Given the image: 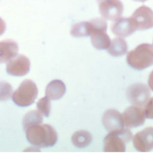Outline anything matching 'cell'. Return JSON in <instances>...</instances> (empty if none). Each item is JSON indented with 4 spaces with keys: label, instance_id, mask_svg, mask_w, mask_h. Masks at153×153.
<instances>
[{
    "label": "cell",
    "instance_id": "4fadbf2b",
    "mask_svg": "<svg viewBox=\"0 0 153 153\" xmlns=\"http://www.w3.org/2000/svg\"><path fill=\"white\" fill-rule=\"evenodd\" d=\"M102 122L108 132L118 130L124 126L122 114L115 109L106 110L102 116Z\"/></svg>",
    "mask_w": 153,
    "mask_h": 153
},
{
    "label": "cell",
    "instance_id": "cb8c5ba5",
    "mask_svg": "<svg viewBox=\"0 0 153 153\" xmlns=\"http://www.w3.org/2000/svg\"><path fill=\"white\" fill-rule=\"evenodd\" d=\"M148 83L149 87L151 88L152 91H153V71L150 73L149 75Z\"/></svg>",
    "mask_w": 153,
    "mask_h": 153
},
{
    "label": "cell",
    "instance_id": "7402d4cb",
    "mask_svg": "<svg viewBox=\"0 0 153 153\" xmlns=\"http://www.w3.org/2000/svg\"><path fill=\"white\" fill-rule=\"evenodd\" d=\"M144 110L147 118L153 119V97L150 99L145 105Z\"/></svg>",
    "mask_w": 153,
    "mask_h": 153
},
{
    "label": "cell",
    "instance_id": "8992f818",
    "mask_svg": "<svg viewBox=\"0 0 153 153\" xmlns=\"http://www.w3.org/2000/svg\"><path fill=\"white\" fill-rule=\"evenodd\" d=\"M151 92L149 88L144 83H136L130 85L126 90L129 101L134 105L143 107L150 100Z\"/></svg>",
    "mask_w": 153,
    "mask_h": 153
},
{
    "label": "cell",
    "instance_id": "8fae6325",
    "mask_svg": "<svg viewBox=\"0 0 153 153\" xmlns=\"http://www.w3.org/2000/svg\"><path fill=\"white\" fill-rule=\"evenodd\" d=\"M133 144L136 150L149 152L153 149V127H148L138 132L133 138Z\"/></svg>",
    "mask_w": 153,
    "mask_h": 153
},
{
    "label": "cell",
    "instance_id": "2e32d148",
    "mask_svg": "<svg viewBox=\"0 0 153 153\" xmlns=\"http://www.w3.org/2000/svg\"><path fill=\"white\" fill-rule=\"evenodd\" d=\"M128 45L123 38H116L111 41L110 46L107 48L108 53L113 57H120L126 54L128 52Z\"/></svg>",
    "mask_w": 153,
    "mask_h": 153
},
{
    "label": "cell",
    "instance_id": "ac0fdd59",
    "mask_svg": "<svg viewBox=\"0 0 153 153\" xmlns=\"http://www.w3.org/2000/svg\"><path fill=\"white\" fill-rule=\"evenodd\" d=\"M92 23L90 21L81 22L74 25L70 31L71 35L76 38L90 36L92 33Z\"/></svg>",
    "mask_w": 153,
    "mask_h": 153
},
{
    "label": "cell",
    "instance_id": "6da1fadb",
    "mask_svg": "<svg viewBox=\"0 0 153 153\" xmlns=\"http://www.w3.org/2000/svg\"><path fill=\"white\" fill-rule=\"evenodd\" d=\"M25 131L29 143L40 148L52 147L58 141V137L56 130L47 124L33 125Z\"/></svg>",
    "mask_w": 153,
    "mask_h": 153
},
{
    "label": "cell",
    "instance_id": "e0dca14e",
    "mask_svg": "<svg viewBox=\"0 0 153 153\" xmlns=\"http://www.w3.org/2000/svg\"><path fill=\"white\" fill-rule=\"evenodd\" d=\"M71 140L73 145L77 148H85L91 143L92 136L89 132L80 130L76 131L73 135Z\"/></svg>",
    "mask_w": 153,
    "mask_h": 153
},
{
    "label": "cell",
    "instance_id": "5b68a950",
    "mask_svg": "<svg viewBox=\"0 0 153 153\" xmlns=\"http://www.w3.org/2000/svg\"><path fill=\"white\" fill-rule=\"evenodd\" d=\"M90 22L92 25L90 35L92 45L99 50L107 49L111 41L106 33L108 25L106 20L97 17L90 20Z\"/></svg>",
    "mask_w": 153,
    "mask_h": 153
},
{
    "label": "cell",
    "instance_id": "d6986e66",
    "mask_svg": "<svg viewBox=\"0 0 153 153\" xmlns=\"http://www.w3.org/2000/svg\"><path fill=\"white\" fill-rule=\"evenodd\" d=\"M43 116L41 113L37 110H32L27 113L23 119V126L25 130L28 128L41 123Z\"/></svg>",
    "mask_w": 153,
    "mask_h": 153
},
{
    "label": "cell",
    "instance_id": "52a82bcc",
    "mask_svg": "<svg viewBox=\"0 0 153 153\" xmlns=\"http://www.w3.org/2000/svg\"><path fill=\"white\" fill-rule=\"evenodd\" d=\"M99 11L106 20L114 21L123 14L124 6L120 0H96Z\"/></svg>",
    "mask_w": 153,
    "mask_h": 153
},
{
    "label": "cell",
    "instance_id": "5bb4252c",
    "mask_svg": "<svg viewBox=\"0 0 153 153\" xmlns=\"http://www.w3.org/2000/svg\"><path fill=\"white\" fill-rule=\"evenodd\" d=\"M19 47L16 42L11 39L0 41V64L8 62L17 56Z\"/></svg>",
    "mask_w": 153,
    "mask_h": 153
},
{
    "label": "cell",
    "instance_id": "ba28073f",
    "mask_svg": "<svg viewBox=\"0 0 153 153\" xmlns=\"http://www.w3.org/2000/svg\"><path fill=\"white\" fill-rule=\"evenodd\" d=\"M130 17L136 30H145L153 27V10L147 5L139 7Z\"/></svg>",
    "mask_w": 153,
    "mask_h": 153
},
{
    "label": "cell",
    "instance_id": "9c48e42d",
    "mask_svg": "<svg viewBox=\"0 0 153 153\" xmlns=\"http://www.w3.org/2000/svg\"><path fill=\"white\" fill-rule=\"evenodd\" d=\"M122 116L124 125L128 128H136L143 125L146 117L144 109L134 105L126 108Z\"/></svg>",
    "mask_w": 153,
    "mask_h": 153
},
{
    "label": "cell",
    "instance_id": "9a60e30c",
    "mask_svg": "<svg viewBox=\"0 0 153 153\" xmlns=\"http://www.w3.org/2000/svg\"><path fill=\"white\" fill-rule=\"evenodd\" d=\"M66 92V86L61 80L56 79L50 82L46 89V95L50 100H58L61 98Z\"/></svg>",
    "mask_w": 153,
    "mask_h": 153
},
{
    "label": "cell",
    "instance_id": "44dd1931",
    "mask_svg": "<svg viewBox=\"0 0 153 153\" xmlns=\"http://www.w3.org/2000/svg\"><path fill=\"white\" fill-rule=\"evenodd\" d=\"M13 95V88L11 85L4 81L0 82V101H5L9 100Z\"/></svg>",
    "mask_w": 153,
    "mask_h": 153
},
{
    "label": "cell",
    "instance_id": "603a6c76",
    "mask_svg": "<svg viewBox=\"0 0 153 153\" xmlns=\"http://www.w3.org/2000/svg\"><path fill=\"white\" fill-rule=\"evenodd\" d=\"M5 30V23L4 20L0 18V36L2 35Z\"/></svg>",
    "mask_w": 153,
    "mask_h": 153
},
{
    "label": "cell",
    "instance_id": "7a4b0ae2",
    "mask_svg": "<svg viewBox=\"0 0 153 153\" xmlns=\"http://www.w3.org/2000/svg\"><path fill=\"white\" fill-rule=\"evenodd\" d=\"M128 64L133 69L142 71L153 65V45L142 44L129 51L126 57Z\"/></svg>",
    "mask_w": 153,
    "mask_h": 153
},
{
    "label": "cell",
    "instance_id": "277c9868",
    "mask_svg": "<svg viewBox=\"0 0 153 153\" xmlns=\"http://www.w3.org/2000/svg\"><path fill=\"white\" fill-rule=\"evenodd\" d=\"M38 88L30 79L23 80L12 95L13 102L20 107H28L33 104L37 97Z\"/></svg>",
    "mask_w": 153,
    "mask_h": 153
},
{
    "label": "cell",
    "instance_id": "ffe728a7",
    "mask_svg": "<svg viewBox=\"0 0 153 153\" xmlns=\"http://www.w3.org/2000/svg\"><path fill=\"white\" fill-rule=\"evenodd\" d=\"M37 107L41 114L46 117H49L50 113L51 103L50 100L47 97H44L38 101Z\"/></svg>",
    "mask_w": 153,
    "mask_h": 153
},
{
    "label": "cell",
    "instance_id": "d4e9b609",
    "mask_svg": "<svg viewBox=\"0 0 153 153\" xmlns=\"http://www.w3.org/2000/svg\"><path fill=\"white\" fill-rule=\"evenodd\" d=\"M134 1H136V2H144L148 0H133Z\"/></svg>",
    "mask_w": 153,
    "mask_h": 153
},
{
    "label": "cell",
    "instance_id": "3957f363",
    "mask_svg": "<svg viewBox=\"0 0 153 153\" xmlns=\"http://www.w3.org/2000/svg\"><path fill=\"white\" fill-rule=\"evenodd\" d=\"M133 138L130 129L122 128L110 132L104 140L105 152H125L126 144Z\"/></svg>",
    "mask_w": 153,
    "mask_h": 153
},
{
    "label": "cell",
    "instance_id": "30bf717a",
    "mask_svg": "<svg viewBox=\"0 0 153 153\" xmlns=\"http://www.w3.org/2000/svg\"><path fill=\"white\" fill-rule=\"evenodd\" d=\"M31 62L29 59L23 55L15 56L7 64V72L14 76H23L30 70Z\"/></svg>",
    "mask_w": 153,
    "mask_h": 153
},
{
    "label": "cell",
    "instance_id": "7c38bea8",
    "mask_svg": "<svg viewBox=\"0 0 153 153\" xmlns=\"http://www.w3.org/2000/svg\"><path fill=\"white\" fill-rule=\"evenodd\" d=\"M112 32L120 38H125L134 33L136 30L131 17H120L114 21L111 26Z\"/></svg>",
    "mask_w": 153,
    "mask_h": 153
}]
</instances>
